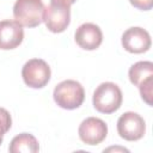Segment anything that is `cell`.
<instances>
[{
	"instance_id": "6da1fadb",
	"label": "cell",
	"mask_w": 153,
	"mask_h": 153,
	"mask_svg": "<svg viewBox=\"0 0 153 153\" xmlns=\"http://www.w3.org/2000/svg\"><path fill=\"white\" fill-rule=\"evenodd\" d=\"M123 96L121 88L111 81L102 82L93 92L92 103L94 109L102 114H112L122 105Z\"/></svg>"
},
{
	"instance_id": "4fadbf2b",
	"label": "cell",
	"mask_w": 153,
	"mask_h": 153,
	"mask_svg": "<svg viewBox=\"0 0 153 153\" xmlns=\"http://www.w3.org/2000/svg\"><path fill=\"white\" fill-rule=\"evenodd\" d=\"M139 90H140V94H141V98L143 99V102L152 106V97H153V76H149L147 78L140 86H139Z\"/></svg>"
},
{
	"instance_id": "30bf717a",
	"label": "cell",
	"mask_w": 153,
	"mask_h": 153,
	"mask_svg": "<svg viewBox=\"0 0 153 153\" xmlns=\"http://www.w3.org/2000/svg\"><path fill=\"white\" fill-rule=\"evenodd\" d=\"M23 39L24 30L18 22L10 19L0 22V49H14L23 42Z\"/></svg>"
},
{
	"instance_id": "2e32d148",
	"label": "cell",
	"mask_w": 153,
	"mask_h": 153,
	"mask_svg": "<svg viewBox=\"0 0 153 153\" xmlns=\"http://www.w3.org/2000/svg\"><path fill=\"white\" fill-rule=\"evenodd\" d=\"M76 0H50L51 4H56V5H62V6H71L75 2Z\"/></svg>"
},
{
	"instance_id": "7a4b0ae2",
	"label": "cell",
	"mask_w": 153,
	"mask_h": 153,
	"mask_svg": "<svg viewBox=\"0 0 153 153\" xmlns=\"http://www.w3.org/2000/svg\"><path fill=\"white\" fill-rule=\"evenodd\" d=\"M53 97L60 108L74 110L84 103L85 90L76 80H63L55 86Z\"/></svg>"
},
{
	"instance_id": "3957f363",
	"label": "cell",
	"mask_w": 153,
	"mask_h": 153,
	"mask_svg": "<svg viewBox=\"0 0 153 153\" xmlns=\"http://www.w3.org/2000/svg\"><path fill=\"white\" fill-rule=\"evenodd\" d=\"M44 10L42 0H17L13 5V17L22 26L36 27L43 22Z\"/></svg>"
},
{
	"instance_id": "ba28073f",
	"label": "cell",
	"mask_w": 153,
	"mask_h": 153,
	"mask_svg": "<svg viewBox=\"0 0 153 153\" xmlns=\"http://www.w3.org/2000/svg\"><path fill=\"white\" fill-rule=\"evenodd\" d=\"M151 43L149 33L139 26L129 27L122 35V45L131 54H142L147 51L151 48Z\"/></svg>"
},
{
	"instance_id": "e0dca14e",
	"label": "cell",
	"mask_w": 153,
	"mask_h": 153,
	"mask_svg": "<svg viewBox=\"0 0 153 153\" xmlns=\"http://www.w3.org/2000/svg\"><path fill=\"white\" fill-rule=\"evenodd\" d=\"M104 151H106V152H109V151H121V152H129L127 148H123V147H109V148H106V149H104Z\"/></svg>"
},
{
	"instance_id": "9c48e42d",
	"label": "cell",
	"mask_w": 153,
	"mask_h": 153,
	"mask_svg": "<svg viewBox=\"0 0 153 153\" xmlns=\"http://www.w3.org/2000/svg\"><path fill=\"white\" fill-rule=\"evenodd\" d=\"M76 44L85 50H94L103 42V32L100 27L93 23L81 24L74 35Z\"/></svg>"
},
{
	"instance_id": "9a60e30c",
	"label": "cell",
	"mask_w": 153,
	"mask_h": 153,
	"mask_svg": "<svg viewBox=\"0 0 153 153\" xmlns=\"http://www.w3.org/2000/svg\"><path fill=\"white\" fill-rule=\"evenodd\" d=\"M129 2L141 11H149L153 7V0H129Z\"/></svg>"
},
{
	"instance_id": "7c38bea8",
	"label": "cell",
	"mask_w": 153,
	"mask_h": 153,
	"mask_svg": "<svg viewBox=\"0 0 153 153\" xmlns=\"http://www.w3.org/2000/svg\"><path fill=\"white\" fill-rule=\"evenodd\" d=\"M128 75L130 82L139 87L147 78L153 76V63L151 61H139L129 68Z\"/></svg>"
},
{
	"instance_id": "8992f818",
	"label": "cell",
	"mask_w": 153,
	"mask_h": 153,
	"mask_svg": "<svg viewBox=\"0 0 153 153\" xmlns=\"http://www.w3.org/2000/svg\"><path fill=\"white\" fill-rule=\"evenodd\" d=\"M78 134L84 143L90 146L99 145L108 135V126L98 117H87L80 123Z\"/></svg>"
},
{
	"instance_id": "52a82bcc",
	"label": "cell",
	"mask_w": 153,
	"mask_h": 153,
	"mask_svg": "<svg viewBox=\"0 0 153 153\" xmlns=\"http://www.w3.org/2000/svg\"><path fill=\"white\" fill-rule=\"evenodd\" d=\"M43 22L49 31L54 33L63 32L71 23V10L69 6H62L51 4L45 7Z\"/></svg>"
},
{
	"instance_id": "277c9868",
	"label": "cell",
	"mask_w": 153,
	"mask_h": 153,
	"mask_svg": "<svg viewBox=\"0 0 153 153\" xmlns=\"http://www.w3.org/2000/svg\"><path fill=\"white\" fill-rule=\"evenodd\" d=\"M51 71L42 59H31L22 68V78L31 88H42L50 80Z\"/></svg>"
},
{
	"instance_id": "ac0fdd59",
	"label": "cell",
	"mask_w": 153,
	"mask_h": 153,
	"mask_svg": "<svg viewBox=\"0 0 153 153\" xmlns=\"http://www.w3.org/2000/svg\"><path fill=\"white\" fill-rule=\"evenodd\" d=\"M1 142H2V136H0V145H1Z\"/></svg>"
},
{
	"instance_id": "5b68a950",
	"label": "cell",
	"mask_w": 153,
	"mask_h": 153,
	"mask_svg": "<svg viewBox=\"0 0 153 153\" xmlns=\"http://www.w3.org/2000/svg\"><path fill=\"white\" fill-rule=\"evenodd\" d=\"M117 133L127 141H137L142 139L146 133L145 120L136 112H124L117 121Z\"/></svg>"
},
{
	"instance_id": "8fae6325",
	"label": "cell",
	"mask_w": 153,
	"mask_h": 153,
	"mask_svg": "<svg viewBox=\"0 0 153 153\" xmlns=\"http://www.w3.org/2000/svg\"><path fill=\"white\" fill-rule=\"evenodd\" d=\"M8 151L11 153H36L39 151V145L32 134L22 133L12 139Z\"/></svg>"
},
{
	"instance_id": "5bb4252c",
	"label": "cell",
	"mask_w": 153,
	"mask_h": 153,
	"mask_svg": "<svg viewBox=\"0 0 153 153\" xmlns=\"http://www.w3.org/2000/svg\"><path fill=\"white\" fill-rule=\"evenodd\" d=\"M11 126H12V118L10 112L6 109L0 108V136L4 137V135L11 129Z\"/></svg>"
}]
</instances>
